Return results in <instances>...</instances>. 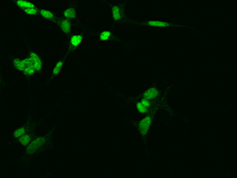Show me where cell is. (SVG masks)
<instances>
[{
	"mask_svg": "<svg viewBox=\"0 0 237 178\" xmlns=\"http://www.w3.org/2000/svg\"><path fill=\"white\" fill-rule=\"evenodd\" d=\"M26 133V129L25 127H20L18 128L17 130H15V131L14 132V136L17 139H20V138L23 136Z\"/></svg>",
	"mask_w": 237,
	"mask_h": 178,
	"instance_id": "cell-16",
	"label": "cell"
},
{
	"mask_svg": "<svg viewBox=\"0 0 237 178\" xmlns=\"http://www.w3.org/2000/svg\"><path fill=\"white\" fill-rule=\"evenodd\" d=\"M151 123H152V117L149 116H145L141 119L139 124H138V128H139V131L141 135H147V133L149 132V129H150Z\"/></svg>",
	"mask_w": 237,
	"mask_h": 178,
	"instance_id": "cell-1",
	"label": "cell"
},
{
	"mask_svg": "<svg viewBox=\"0 0 237 178\" xmlns=\"http://www.w3.org/2000/svg\"><path fill=\"white\" fill-rule=\"evenodd\" d=\"M30 143H31V137L30 135L25 134L23 136L20 138V143L23 146H28Z\"/></svg>",
	"mask_w": 237,
	"mask_h": 178,
	"instance_id": "cell-14",
	"label": "cell"
},
{
	"mask_svg": "<svg viewBox=\"0 0 237 178\" xmlns=\"http://www.w3.org/2000/svg\"><path fill=\"white\" fill-rule=\"evenodd\" d=\"M40 15H41L43 18H46V19L51 20L54 18L53 13H51V11H49V10H41L40 11Z\"/></svg>",
	"mask_w": 237,
	"mask_h": 178,
	"instance_id": "cell-15",
	"label": "cell"
},
{
	"mask_svg": "<svg viewBox=\"0 0 237 178\" xmlns=\"http://www.w3.org/2000/svg\"><path fill=\"white\" fill-rule=\"evenodd\" d=\"M150 105L151 104L149 101L143 99L141 101L138 102L137 104H136V109L139 112H141V113H146L147 112L149 111Z\"/></svg>",
	"mask_w": 237,
	"mask_h": 178,
	"instance_id": "cell-4",
	"label": "cell"
},
{
	"mask_svg": "<svg viewBox=\"0 0 237 178\" xmlns=\"http://www.w3.org/2000/svg\"><path fill=\"white\" fill-rule=\"evenodd\" d=\"M45 142V139L44 137H38L35 139L33 142L29 144V147H28V152L33 153L35 151H38L40 148H41L43 147V145L44 144Z\"/></svg>",
	"mask_w": 237,
	"mask_h": 178,
	"instance_id": "cell-2",
	"label": "cell"
},
{
	"mask_svg": "<svg viewBox=\"0 0 237 178\" xmlns=\"http://www.w3.org/2000/svg\"><path fill=\"white\" fill-rule=\"evenodd\" d=\"M112 37V32L110 31V30H104L101 33V34L99 37V39L101 41H106L109 40Z\"/></svg>",
	"mask_w": 237,
	"mask_h": 178,
	"instance_id": "cell-13",
	"label": "cell"
},
{
	"mask_svg": "<svg viewBox=\"0 0 237 178\" xmlns=\"http://www.w3.org/2000/svg\"><path fill=\"white\" fill-rule=\"evenodd\" d=\"M158 96V90L156 88H149L144 93L143 95V99H145L147 101L153 100Z\"/></svg>",
	"mask_w": 237,
	"mask_h": 178,
	"instance_id": "cell-5",
	"label": "cell"
},
{
	"mask_svg": "<svg viewBox=\"0 0 237 178\" xmlns=\"http://www.w3.org/2000/svg\"><path fill=\"white\" fill-rule=\"evenodd\" d=\"M63 66V61H59V62L55 65L54 68H53V74H54V75H57V74H59V73L60 72L61 69H62Z\"/></svg>",
	"mask_w": 237,
	"mask_h": 178,
	"instance_id": "cell-18",
	"label": "cell"
},
{
	"mask_svg": "<svg viewBox=\"0 0 237 178\" xmlns=\"http://www.w3.org/2000/svg\"><path fill=\"white\" fill-rule=\"evenodd\" d=\"M23 72L26 74H27V75H32V74H33L34 73L36 72V70L33 67V66L30 63V64L27 65V66L25 67V69L23 70Z\"/></svg>",
	"mask_w": 237,
	"mask_h": 178,
	"instance_id": "cell-17",
	"label": "cell"
},
{
	"mask_svg": "<svg viewBox=\"0 0 237 178\" xmlns=\"http://www.w3.org/2000/svg\"><path fill=\"white\" fill-rule=\"evenodd\" d=\"M147 24L149 26L155 28H167L170 26V24L168 23V22H163V21H156V20L149 21L147 22Z\"/></svg>",
	"mask_w": 237,
	"mask_h": 178,
	"instance_id": "cell-7",
	"label": "cell"
},
{
	"mask_svg": "<svg viewBox=\"0 0 237 178\" xmlns=\"http://www.w3.org/2000/svg\"><path fill=\"white\" fill-rule=\"evenodd\" d=\"M82 35H74L71 38V46L72 48H77L79 46L82 41Z\"/></svg>",
	"mask_w": 237,
	"mask_h": 178,
	"instance_id": "cell-9",
	"label": "cell"
},
{
	"mask_svg": "<svg viewBox=\"0 0 237 178\" xmlns=\"http://www.w3.org/2000/svg\"><path fill=\"white\" fill-rule=\"evenodd\" d=\"M25 12H26L27 14H29V15L33 16L37 14V10L35 7L28 8V9H26V10H25Z\"/></svg>",
	"mask_w": 237,
	"mask_h": 178,
	"instance_id": "cell-19",
	"label": "cell"
},
{
	"mask_svg": "<svg viewBox=\"0 0 237 178\" xmlns=\"http://www.w3.org/2000/svg\"><path fill=\"white\" fill-rule=\"evenodd\" d=\"M112 17L114 21L116 22H120L122 19V11L119 6H114L112 9Z\"/></svg>",
	"mask_w": 237,
	"mask_h": 178,
	"instance_id": "cell-8",
	"label": "cell"
},
{
	"mask_svg": "<svg viewBox=\"0 0 237 178\" xmlns=\"http://www.w3.org/2000/svg\"><path fill=\"white\" fill-rule=\"evenodd\" d=\"M71 27H72V26H71V22H69L68 20H63V21L61 22L60 28L62 31L65 33V34H67V33L71 31Z\"/></svg>",
	"mask_w": 237,
	"mask_h": 178,
	"instance_id": "cell-10",
	"label": "cell"
},
{
	"mask_svg": "<svg viewBox=\"0 0 237 178\" xmlns=\"http://www.w3.org/2000/svg\"><path fill=\"white\" fill-rule=\"evenodd\" d=\"M63 16L65 18H69V19H72V18H75L76 14H75V10L73 9V8H68L67 10L63 12Z\"/></svg>",
	"mask_w": 237,
	"mask_h": 178,
	"instance_id": "cell-12",
	"label": "cell"
},
{
	"mask_svg": "<svg viewBox=\"0 0 237 178\" xmlns=\"http://www.w3.org/2000/svg\"><path fill=\"white\" fill-rule=\"evenodd\" d=\"M30 63V61L29 59H15L14 60V65L16 68L18 69V71H23L25 67Z\"/></svg>",
	"mask_w": 237,
	"mask_h": 178,
	"instance_id": "cell-6",
	"label": "cell"
},
{
	"mask_svg": "<svg viewBox=\"0 0 237 178\" xmlns=\"http://www.w3.org/2000/svg\"><path fill=\"white\" fill-rule=\"evenodd\" d=\"M16 3L20 8H22L24 10L28 9V8L35 7L34 4H33L30 2H28V1H26V0H18Z\"/></svg>",
	"mask_w": 237,
	"mask_h": 178,
	"instance_id": "cell-11",
	"label": "cell"
},
{
	"mask_svg": "<svg viewBox=\"0 0 237 178\" xmlns=\"http://www.w3.org/2000/svg\"><path fill=\"white\" fill-rule=\"evenodd\" d=\"M29 59H30L31 64L33 66V67L35 68L36 71H40L42 68V61L40 59L39 56H38L36 53L32 52L30 53V57H29Z\"/></svg>",
	"mask_w": 237,
	"mask_h": 178,
	"instance_id": "cell-3",
	"label": "cell"
}]
</instances>
